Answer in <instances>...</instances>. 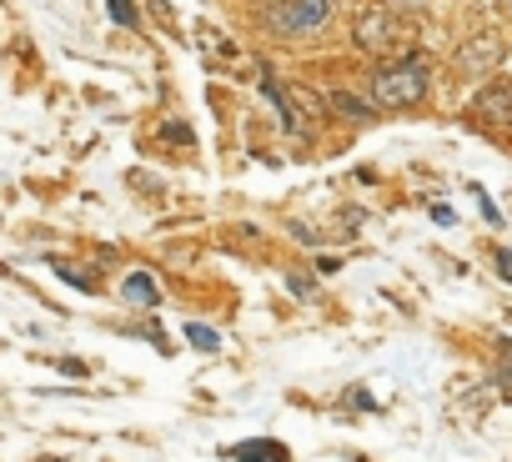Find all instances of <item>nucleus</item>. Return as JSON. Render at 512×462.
<instances>
[{
    "label": "nucleus",
    "instance_id": "obj_1",
    "mask_svg": "<svg viewBox=\"0 0 512 462\" xmlns=\"http://www.w3.org/2000/svg\"><path fill=\"white\" fill-rule=\"evenodd\" d=\"M427 81H432L427 61L422 56H407L402 66H387V71L372 76V101L377 106H392V111H407V106H417L427 96Z\"/></svg>",
    "mask_w": 512,
    "mask_h": 462
},
{
    "label": "nucleus",
    "instance_id": "obj_2",
    "mask_svg": "<svg viewBox=\"0 0 512 462\" xmlns=\"http://www.w3.org/2000/svg\"><path fill=\"white\" fill-rule=\"evenodd\" d=\"M327 21H332V0H272V11H267V26L287 41H307Z\"/></svg>",
    "mask_w": 512,
    "mask_h": 462
},
{
    "label": "nucleus",
    "instance_id": "obj_3",
    "mask_svg": "<svg viewBox=\"0 0 512 462\" xmlns=\"http://www.w3.org/2000/svg\"><path fill=\"white\" fill-rule=\"evenodd\" d=\"M352 31H357V46L372 56H392V46H407V26L392 11H362L352 21Z\"/></svg>",
    "mask_w": 512,
    "mask_h": 462
},
{
    "label": "nucleus",
    "instance_id": "obj_4",
    "mask_svg": "<svg viewBox=\"0 0 512 462\" xmlns=\"http://www.w3.org/2000/svg\"><path fill=\"white\" fill-rule=\"evenodd\" d=\"M507 61V46H502V36H492V31H482V36H472L467 46H457V76H487V71H497Z\"/></svg>",
    "mask_w": 512,
    "mask_h": 462
},
{
    "label": "nucleus",
    "instance_id": "obj_5",
    "mask_svg": "<svg viewBox=\"0 0 512 462\" xmlns=\"http://www.w3.org/2000/svg\"><path fill=\"white\" fill-rule=\"evenodd\" d=\"M472 111L492 126H512V81H487L477 96H472Z\"/></svg>",
    "mask_w": 512,
    "mask_h": 462
},
{
    "label": "nucleus",
    "instance_id": "obj_6",
    "mask_svg": "<svg viewBox=\"0 0 512 462\" xmlns=\"http://www.w3.org/2000/svg\"><path fill=\"white\" fill-rule=\"evenodd\" d=\"M121 292H126V302H136V307H156V282H151V277H141V272H136V277H126V287H121Z\"/></svg>",
    "mask_w": 512,
    "mask_h": 462
},
{
    "label": "nucleus",
    "instance_id": "obj_7",
    "mask_svg": "<svg viewBox=\"0 0 512 462\" xmlns=\"http://www.w3.org/2000/svg\"><path fill=\"white\" fill-rule=\"evenodd\" d=\"M231 457H236V462H251V457H282V447H277V442H236Z\"/></svg>",
    "mask_w": 512,
    "mask_h": 462
},
{
    "label": "nucleus",
    "instance_id": "obj_8",
    "mask_svg": "<svg viewBox=\"0 0 512 462\" xmlns=\"http://www.w3.org/2000/svg\"><path fill=\"white\" fill-rule=\"evenodd\" d=\"M332 106H337L342 116H352V121H372V106H362V101L347 96V91H332Z\"/></svg>",
    "mask_w": 512,
    "mask_h": 462
},
{
    "label": "nucleus",
    "instance_id": "obj_9",
    "mask_svg": "<svg viewBox=\"0 0 512 462\" xmlns=\"http://www.w3.org/2000/svg\"><path fill=\"white\" fill-rule=\"evenodd\" d=\"M186 342L201 347V352H216V347H221V337H216L211 327H186Z\"/></svg>",
    "mask_w": 512,
    "mask_h": 462
},
{
    "label": "nucleus",
    "instance_id": "obj_10",
    "mask_svg": "<svg viewBox=\"0 0 512 462\" xmlns=\"http://www.w3.org/2000/svg\"><path fill=\"white\" fill-rule=\"evenodd\" d=\"M111 16H116V21H126V26H136V11L126 6V0H111Z\"/></svg>",
    "mask_w": 512,
    "mask_h": 462
},
{
    "label": "nucleus",
    "instance_id": "obj_11",
    "mask_svg": "<svg viewBox=\"0 0 512 462\" xmlns=\"http://www.w3.org/2000/svg\"><path fill=\"white\" fill-rule=\"evenodd\" d=\"M502 377H512V347L502 352Z\"/></svg>",
    "mask_w": 512,
    "mask_h": 462
},
{
    "label": "nucleus",
    "instance_id": "obj_12",
    "mask_svg": "<svg viewBox=\"0 0 512 462\" xmlns=\"http://www.w3.org/2000/svg\"><path fill=\"white\" fill-rule=\"evenodd\" d=\"M497 11H502V21H512V0H497Z\"/></svg>",
    "mask_w": 512,
    "mask_h": 462
}]
</instances>
